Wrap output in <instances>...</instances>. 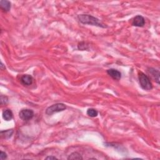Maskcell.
I'll return each instance as SVG.
<instances>
[{
    "label": "cell",
    "mask_w": 160,
    "mask_h": 160,
    "mask_svg": "<svg viewBox=\"0 0 160 160\" xmlns=\"http://www.w3.org/2000/svg\"><path fill=\"white\" fill-rule=\"evenodd\" d=\"M13 129H7L5 130V131H1V138H4V139H8L9 138H11L13 135Z\"/></svg>",
    "instance_id": "8fae6325"
},
{
    "label": "cell",
    "mask_w": 160,
    "mask_h": 160,
    "mask_svg": "<svg viewBox=\"0 0 160 160\" xmlns=\"http://www.w3.org/2000/svg\"><path fill=\"white\" fill-rule=\"evenodd\" d=\"M148 73L149 74L151 75L153 77V78L156 81V82L158 84H159V71L158 70L153 68H149L148 69Z\"/></svg>",
    "instance_id": "ba28073f"
},
{
    "label": "cell",
    "mask_w": 160,
    "mask_h": 160,
    "mask_svg": "<svg viewBox=\"0 0 160 160\" xmlns=\"http://www.w3.org/2000/svg\"><path fill=\"white\" fill-rule=\"evenodd\" d=\"M8 102V98L6 96H3V95H1V104H6Z\"/></svg>",
    "instance_id": "5bb4252c"
},
{
    "label": "cell",
    "mask_w": 160,
    "mask_h": 160,
    "mask_svg": "<svg viewBox=\"0 0 160 160\" xmlns=\"http://www.w3.org/2000/svg\"><path fill=\"white\" fill-rule=\"evenodd\" d=\"M107 73L109 76H111L115 80H119L121 78V73L118 70L115 69H109L107 70Z\"/></svg>",
    "instance_id": "8992f818"
},
{
    "label": "cell",
    "mask_w": 160,
    "mask_h": 160,
    "mask_svg": "<svg viewBox=\"0 0 160 160\" xmlns=\"http://www.w3.org/2000/svg\"><path fill=\"white\" fill-rule=\"evenodd\" d=\"M138 79L140 86L143 89L149 91V90H151L153 89V84L151 81H150L149 78L146 74L142 72L139 73Z\"/></svg>",
    "instance_id": "7a4b0ae2"
},
{
    "label": "cell",
    "mask_w": 160,
    "mask_h": 160,
    "mask_svg": "<svg viewBox=\"0 0 160 160\" xmlns=\"http://www.w3.org/2000/svg\"><path fill=\"white\" fill-rule=\"evenodd\" d=\"M3 66H4V65H3V64L1 63V69H3Z\"/></svg>",
    "instance_id": "e0dca14e"
},
{
    "label": "cell",
    "mask_w": 160,
    "mask_h": 160,
    "mask_svg": "<svg viewBox=\"0 0 160 160\" xmlns=\"http://www.w3.org/2000/svg\"><path fill=\"white\" fill-rule=\"evenodd\" d=\"M86 114L88 115L89 116L94 118V117H96L98 116V112L96 111V109H94V108H89L87 110Z\"/></svg>",
    "instance_id": "4fadbf2b"
},
{
    "label": "cell",
    "mask_w": 160,
    "mask_h": 160,
    "mask_svg": "<svg viewBox=\"0 0 160 160\" xmlns=\"http://www.w3.org/2000/svg\"><path fill=\"white\" fill-rule=\"evenodd\" d=\"M145 24V20L144 18L141 16V15H137L136 16H135L131 23V24L134 26L136 27H143Z\"/></svg>",
    "instance_id": "5b68a950"
},
{
    "label": "cell",
    "mask_w": 160,
    "mask_h": 160,
    "mask_svg": "<svg viewBox=\"0 0 160 160\" xmlns=\"http://www.w3.org/2000/svg\"><path fill=\"white\" fill-rule=\"evenodd\" d=\"M78 19L80 23L84 24H89L92 26H96L101 28H106V26H105L103 24L99 19L97 18H95L91 15L89 14H79L78 16Z\"/></svg>",
    "instance_id": "6da1fadb"
},
{
    "label": "cell",
    "mask_w": 160,
    "mask_h": 160,
    "mask_svg": "<svg viewBox=\"0 0 160 160\" xmlns=\"http://www.w3.org/2000/svg\"><path fill=\"white\" fill-rule=\"evenodd\" d=\"M68 159H72V160H74V159H78V160H80V159H83V157L81 155V154H79L78 152H73L71 154L69 155V156L68 157Z\"/></svg>",
    "instance_id": "7c38bea8"
},
{
    "label": "cell",
    "mask_w": 160,
    "mask_h": 160,
    "mask_svg": "<svg viewBox=\"0 0 160 160\" xmlns=\"http://www.w3.org/2000/svg\"><path fill=\"white\" fill-rule=\"evenodd\" d=\"M45 159L51 160V159H58V158L56 156H47L46 158H45Z\"/></svg>",
    "instance_id": "2e32d148"
},
{
    "label": "cell",
    "mask_w": 160,
    "mask_h": 160,
    "mask_svg": "<svg viewBox=\"0 0 160 160\" xmlns=\"http://www.w3.org/2000/svg\"><path fill=\"white\" fill-rule=\"evenodd\" d=\"M11 3L7 0H1L0 1V7L3 11L8 12L11 9Z\"/></svg>",
    "instance_id": "9c48e42d"
},
{
    "label": "cell",
    "mask_w": 160,
    "mask_h": 160,
    "mask_svg": "<svg viewBox=\"0 0 160 160\" xmlns=\"http://www.w3.org/2000/svg\"><path fill=\"white\" fill-rule=\"evenodd\" d=\"M20 81L23 84L26 86H29L33 83V78L31 75L29 74H24L20 78Z\"/></svg>",
    "instance_id": "52a82bcc"
},
{
    "label": "cell",
    "mask_w": 160,
    "mask_h": 160,
    "mask_svg": "<svg viewBox=\"0 0 160 160\" xmlns=\"http://www.w3.org/2000/svg\"><path fill=\"white\" fill-rule=\"evenodd\" d=\"M6 158H7L6 153L3 152V151H1V153H0V159L3 160V159H5Z\"/></svg>",
    "instance_id": "9a60e30c"
},
{
    "label": "cell",
    "mask_w": 160,
    "mask_h": 160,
    "mask_svg": "<svg viewBox=\"0 0 160 160\" xmlns=\"http://www.w3.org/2000/svg\"><path fill=\"white\" fill-rule=\"evenodd\" d=\"M66 109V106L63 103H56L48 107L46 109V114L52 115L54 113L61 112Z\"/></svg>",
    "instance_id": "3957f363"
},
{
    "label": "cell",
    "mask_w": 160,
    "mask_h": 160,
    "mask_svg": "<svg viewBox=\"0 0 160 160\" xmlns=\"http://www.w3.org/2000/svg\"><path fill=\"white\" fill-rule=\"evenodd\" d=\"M2 115H3V119L5 120V121H7L11 120L13 117V114L11 111V110H10L9 109H4L3 111Z\"/></svg>",
    "instance_id": "30bf717a"
},
{
    "label": "cell",
    "mask_w": 160,
    "mask_h": 160,
    "mask_svg": "<svg viewBox=\"0 0 160 160\" xmlns=\"http://www.w3.org/2000/svg\"><path fill=\"white\" fill-rule=\"evenodd\" d=\"M19 116L23 121H28L33 118L34 111L30 109H22L19 113Z\"/></svg>",
    "instance_id": "277c9868"
}]
</instances>
